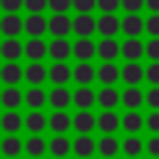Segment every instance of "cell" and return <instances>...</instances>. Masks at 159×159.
Wrapping results in <instances>:
<instances>
[{
  "label": "cell",
  "mask_w": 159,
  "mask_h": 159,
  "mask_svg": "<svg viewBox=\"0 0 159 159\" xmlns=\"http://www.w3.org/2000/svg\"><path fill=\"white\" fill-rule=\"evenodd\" d=\"M147 127H149L154 134L159 132V112H157V109H154V114H149V117H147Z\"/></svg>",
  "instance_id": "7dc6e473"
},
{
  "label": "cell",
  "mask_w": 159,
  "mask_h": 159,
  "mask_svg": "<svg viewBox=\"0 0 159 159\" xmlns=\"http://www.w3.org/2000/svg\"><path fill=\"white\" fill-rule=\"evenodd\" d=\"M70 52H72V47L67 45L65 37H55V40H52V45H50V57H52V60H67Z\"/></svg>",
  "instance_id": "d6986e66"
},
{
  "label": "cell",
  "mask_w": 159,
  "mask_h": 159,
  "mask_svg": "<svg viewBox=\"0 0 159 159\" xmlns=\"http://www.w3.org/2000/svg\"><path fill=\"white\" fill-rule=\"evenodd\" d=\"M147 7L152 12H159V0H147Z\"/></svg>",
  "instance_id": "681fc988"
},
{
  "label": "cell",
  "mask_w": 159,
  "mask_h": 159,
  "mask_svg": "<svg viewBox=\"0 0 159 159\" xmlns=\"http://www.w3.org/2000/svg\"><path fill=\"white\" fill-rule=\"evenodd\" d=\"M122 102H124V107H129V109H137L142 102H144V97H142V92L132 84L129 89H124L122 92Z\"/></svg>",
  "instance_id": "4316f807"
},
{
  "label": "cell",
  "mask_w": 159,
  "mask_h": 159,
  "mask_svg": "<svg viewBox=\"0 0 159 159\" xmlns=\"http://www.w3.org/2000/svg\"><path fill=\"white\" fill-rule=\"evenodd\" d=\"M70 102H75V94H70V92L65 89V84H57V87L50 92V104H52L55 109H65Z\"/></svg>",
  "instance_id": "ba28073f"
},
{
  "label": "cell",
  "mask_w": 159,
  "mask_h": 159,
  "mask_svg": "<svg viewBox=\"0 0 159 159\" xmlns=\"http://www.w3.org/2000/svg\"><path fill=\"white\" fill-rule=\"evenodd\" d=\"M147 149H149V154H154V157H157V154H159V137H152Z\"/></svg>",
  "instance_id": "c3c4849f"
},
{
  "label": "cell",
  "mask_w": 159,
  "mask_h": 159,
  "mask_svg": "<svg viewBox=\"0 0 159 159\" xmlns=\"http://www.w3.org/2000/svg\"><path fill=\"white\" fill-rule=\"evenodd\" d=\"M94 149H97V144H94V139L87 137V134H80V137L75 139V144H72V152H75L77 157H89V154H94Z\"/></svg>",
  "instance_id": "4fadbf2b"
},
{
  "label": "cell",
  "mask_w": 159,
  "mask_h": 159,
  "mask_svg": "<svg viewBox=\"0 0 159 159\" xmlns=\"http://www.w3.org/2000/svg\"><path fill=\"white\" fill-rule=\"evenodd\" d=\"M94 99H97V94H94L87 84H82V87L75 92V104H77L80 109H89V107L94 104Z\"/></svg>",
  "instance_id": "44dd1931"
},
{
  "label": "cell",
  "mask_w": 159,
  "mask_h": 159,
  "mask_svg": "<svg viewBox=\"0 0 159 159\" xmlns=\"http://www.w3.org/2000/svg\"><path fill=\"white\" fill-rule=\"evenodd\" d=\"M119 27H122V22H119L112 12H104V15L97 20V30H99V35H104V37L117 35V32H119Z\"/></svg>",
  "instance_id": "5b68a950"
},
{
  "label": "cell",
  "mask_w": 159,
  "mask_h": 159,
  "mask_svg": "<svg viewBox=\"0 0 159 159\" xmlns=\"http://www.w3.org/2000/svg\"><path fill=\"white\" fill-rule=\"evenodd\" d=\"M25 80H27V82H32V84H40V82L50 80V70H45L37 60H32V65L25 70Z\"/></svg>",
  "instance_id": "30bf717a"
},
{
  "label": "cell",
  "mask_w": 159,
  "mask_h": 159,
  "mask_svg": "<svg viewBox=\"0 0 159 159\" xmlns=\"http://www.w3.org/2000/svg\"><path fill=\"white\" fill-rule=\"evenodd\" d=\"M47 52H50V47H47L40 37H32V40L25 45V55H27L30 60H42Z\"/></svg>",
  "instance_id": "2e32d148"
},
{
  "label": "cell",
  "mask_w": 159,
  "mask_h": 159,
  "mask_svg": "<svg viewBox=\"0 0 159 159\" xmlns=\"http://www.w3.org/2000/svg\"><path fill=\"white\" fill-rule=\"evenodd\" d=\"M94 127H97V119H94L87 109L77 112V117H75V129H77L80 134H87V132H92Z\"/></svg>",
  "instance_id": "e0dca14e"
},
{
  "label": "cell",
  "mask_w": 159,
  "mask_h": 159,
  "mask_svg": "<svg viewBox=\"0 0 159 159\" xmlns=\"http://www.w3.org/2000/svg\"><path fill=\"white\" fill-rule=\"evenodd\" d=\"M147 80L152 84H159V60H154L149 67H147Z\"/></svg>",
  "instance_id": "f35d334b"
},
{
  "label": "cell",
  "mask_w": 159,
  "mask_h": 159,
  "mask_svg": "<svg viewBox=\"0 0 159 159\" xmlns=\"http://www.w3.org/2000/svg\"><path fill=\"white\" fill-rule=\"evenodd\" d=\"M47 124H50V122L42 117V112H32L30 117H25V127H27L30 132H35V134H37V132H42Z\"/></svg>",
  "instance_id": "f1b7e54d"
},
{
  "label": "cell",
  "mask_w": 159,
  "mask_h": 159,
  "mask_svg": "<svg viewBox=\"0 0 159 159\" xmlns=\"http://www.w3.org/2000/svg\"><path fill=\"white\" fill-rule=\"evenodd\" d=\"M144 52H147V47H142V42H139L137 37H129V40L122 45V55H124L127 60H139Z\"/></svg>",
  "instance_id": "ffe728a7"
},
{
  "label": "cell",
  "mask_w": 159,
  "mask_h": 159,
  "mask_svg": "<svg viewBox=\"0 0 159 159\" xmlns=\"http://www.w3.org/2000/svg\"><path fill=\"white\" fill-rule=\"evenodd\" d=\"M119 67H114L112 65V60H104V65L97 70V77H99V82H104V84H114L117 80H119Z\"/></svg>",
  "instance_id": "5bb4252c"
},
{
  "label": "cell",
  "mask_w": 159,
  "mask_h": 159,
  "mask_svg": "<svg viewBox=\"0 0 159 159\" xmlns=\"http://www.w3.org/2000/svg\"><path fill=\"white\" fill-rule=\"evenodd\" d=\"M97 149H99V154H104V157H114V154L119 152V142L112 139V137H104V139H99Z\"/></svg>",
  "instance_id": "836d02e7"
},
{
  "label": "cell",
  "mask_w": 159,
  "mask_h": 159,
  "mask_svg": "<svg viewBox=\"0 0 159 159\" xmlns=\"http://www.w3.org/2000/svg\"><path fill=\"white\" fill-rule=\"evenodd\" d=\"M147 104L152 109H159V84H154L149 92H147Z\"/></svg>",
  "instance_id": "74e56055"
},
{
  "label": "cell",
  "mask_w": 159,
  "mask_h": 159,
  "mask_svg": "<svg viewBox=\"0 0 159 159\" xmlns=\"http://www.w3.org/2000/svg\"><path fill=\"white\" fill-rule=\"evenodd\" d=\"M142 5H147V0H122V7L127 12H137Z\"/></svg>",
  "instance_id": "bcb514c9"
},
{
  "label": "cell",
  "mask_w": 159,
  "mask_h": 159,
  "mask_svg": "<svg viewBox=\"0 0 159 159\" xmlns=\"http://www.w3.org/2000/svg\"><path fill=\"white\" fill-rule=\"evenodd\" d=\"M119 5H122V0H97V7L102 12H114Z\"/></svg>",
  "instance_id": "ab89813d"
},
{
  "label": "cell",
  "mask_w": 159,
  "mask_h": 159,
  "mask_svg": "<svg viewBox=\"0 0 159 159\" xmlns=\"http://www.w3.org/2000/svg\"><path fill=\"white\" fill-rule=\"evenodd\" d=\"M119 99H122V97H119V92H117V89H112V87H104V89L97 94V102H99L104 109H112Z\"/></svg>",
  "instance_id": "484cf974"
},
{
  "label": "cell",
  "mask_w": 159,
  "mask_h": 159,
  "mask_svg": "<svg viewBox=\"0 0 159 159\" xmlns=\"http://www.w3.org/2000/svg\"><path fill=\"white\" fill-rule=\"evenodd\" d=\"M25 102H27V104H30L32 109H37V107H42V104H45V102H50V99L45 97V92H42V89L32 87V89H30V92L25 94Z\"/></svg>",
  "instance_id": "4dcf8cb0"
},
{
  "label": "cell",
  "mask_w": 159,
  "mask_h": 159,
  "mask_svg": "<svg viewBox=\"0 0 159 159\" xmlns=\"http://www.w3.org/2000/svg\"><path fill=\"white\" fill-rule=\"evenodd\" d=\"M72 124H75V119H70V117L65 114V109H57V112L50 117V127H52V132H55V134H62V132H67Z\"/></svg>",
  "instance_id": "9a60e30c"
},
{
  "label": "cell",
  "mask_w": 159,
  "mask_h": 159,
  "mask_svg": "<svg viewBox=\"0 0 159 159\" xmlns=\"http://www.w3.org/2000/svg\"><path fill=\"white\" fill-rule=\"evenodd\" d=\"M142 30H147V22H142V17H139V15L129 12V15L122 20V32H124L127 37H137Z\"/></svg>",
  "instance_id": "52a82bcc"
},
{
  "label": "cell",
  "mask_w": 159,
  "mask_h": 159,
  "mask_svg": "<svg viewBox=\"0 0 159 159\" xmlns=\"http://www.w3.org/2000/svg\"><path fill=\"white\" fill-rule=\"evenodd\" d=\"M20 102H22V97H20V89H15V87H7V89L2 92V104H5L7 109H15V107H20Z\"/></svg>",
  "instance_id": "f546056e"
},
{
  "label": "cell",
  "mask_w": 159,
  "mask_h": 159,
  "mask_svg": "<svg viewBox=\"0 0 159 159\" xmlns=\"http://www.w3.org/2000/svg\"><path fill=\"white\" fill-rule=\"evenodd\" d=\"M25 30L30 37H42L45 30H50V20H45L40 12H32L27 20H25Z\"/></svg>",
  "instance_id": "7a4b0ae2"
},
{
  "label": "cell",
  "mask_w": 159,
  "mask_h": 159,
  "mask_svg": "<svg viewBox=\"0 0 159 159\" xmlns=\"http://www.w3.org/2000/svg\"><path fill=\"white\" fill-rule=\"evenodd\" d=\"M70 149H72V147H70V142H67V139H65L62 134H57V137H55V139L50 142V152H52L55 157H65V154H67Z\"/></svg>",
  "instance_id": "d6a6232c"
},
{
  "label": "cell",
  "mask_w": 159,
  "mask_h": 159,
  "mask_svg": "<svg viewBox=\"0 0 159 159\" xmlns=\"http://www.w3.org/2000/svg\"><path fill=\"white\" fill-rule=\"evenodd\" d=\"M22 27H25V22H22L15 12H7V15L0 20V30H2L5 37H15V35H20Z\"/></svg>",
  "instance_id": "277c9868"
},
{
  "label": "cell",
  "mask_w": 159,
  "mask_h": 159,
  "mask_svg": "<svg viewBox=\"0 0 159 159\" xmlns=\"http://www.w3.org/2000/svg\"><path fill=\"white\" fill-rule=\"evenodd\" d=\"M0 5L5 12H17L20 5H25V0H0Z\"/></svg>",
  "instance_id": "ee69618b"
},
{
  "label": "cell",
  "mask_w": 159,
  "mask_h": 159,
  "mask_svg": "<svg viewBox=\"0 0 159 159\" xmlns=\"http://www.w3.org/2000/svg\"><path fill=\"white\" fill-rule=\"evenodd\" d=\"M75 7H77V12H89L97 7V0H75Z\"/></svg>",
  "instance_id": "f6af8a7d"
},
{
  "label": "cell",
  "mask_w": 159,
  "mask_h": 159,
  "mask_svg": "<svg viewBox=\"0 0 159 159\" xmlns=\"http://www.w3.org/2000/svg\"><path fill=\"white\" fill-rule=\"evenodd\" d=\"M147 32L152 37H159V12H154L149 20H147Z\"/></svg>",
  "instance_id": "8d00e7d4"
},
{
  "label": "cell",
  "mask_w": 159,
  "mask_h": 159,
  "mask_svg": "<svg viewBox=\"0 0 159 159\" xmlns=\"http://www.w3.org/2000/svg\"><path fill=\"white\" fill-rule=\"evenodd\" d=\"M72 77H75V82H77V84H89V82L97 77V72H94V67H92L87 60H80V62H77V67L72 70Z\"/></svg>",
  "instance_id": "8992f818"
},
{
  "label": "cell",
  "mask_w": 159,
  "mask_h": 159,
  "mask_svg": "<svg viewBox=\"0 0 159 159\" xmlns=\"http://www.w3.org/2000/svg\"><path fill=\"white\" fill-rule=\"evenodd\" d=\"M47 5H50V0H25V7L30 12H42Z\"/></svg>",
  "instance_id": "60d3db41"
},
{
  "label": "cell",
  "mask_w": 159,
  "mask_h": 159,
  "mask_svg": "<svg viewBox=\"0 0 159 159\" xmlns=\"http://www.w3.org/2000/svg\"><path fill=\"white\" fill-rule=\"evenodd\" d=\"M72 52H75V57H77V60H92V57H94V52H97V45H94L92 40H87V37H80V40L75 42Z\"/></svg>",
  "instance_id": "9c48e42d"
},
{
  "label": "cell",
  "mask_w": 159,
  "mask_h": 159,
  "mask_svg": "<svg viewBox=\"0 0 159 159\" xmlns=\"http://www.w3.org/2000/svg\"><path fill=\"white\" fill-rule=\"evenodd\" d=\"M70 30H75V20H70L65 12H55L50 17V32L55 37H65Z\"/></svg>",
  "instance_id": "6da1fadb"
},
{
  "label": "cell",
  "mask_w": 159,
  "mask_h": 159,
  "mask_svg": "<svg viewBox=\"0 0 159 159\" xmlns=\"http://www.w3.org/2000/svg\"><path fill=\"white\" fill-rule=\"evenodd\" d=\"M147 57H149V60H159V37L149 40V45H147Z\"/></svg>",
  "instance_id": "7bdbcfd3"
},
{
  "label": "cell",
  "mask_w": 159,
  "mask_h": 159,
  "mask_svg": "<svg viewBox=\"0 0 159 159\" xmlns=\"http://www.w3.org/2000/svg\"><path fill=\"white\" fill-rule=\"evenodd\" d=\"M119 124H122V122H119V117H117L114 112H109V109H107V112H102V114H99V119H97V127H99L102 132H107V134H109V132H114Z\"/></svg>",
  "instance_id": "d4e9b609"
},
{
  "label": "cell",
  "mask_w": 159,
  "mask_h": 159,
  "mask_svg": "<svg viewBox=\"0 0 159 159\" xmlns=\"http://www.w3.org/2000/svg\"><path fill=\"white\" fill-rule=\"evenodd\" d=\"M122 149H124L127 154H132V157H134V154H139V152H142V142H139L137 137H127V139H124V144H122Z\"/></svg>",
  "instance_id": "d590c367"
},
{
  "label": "cell",
  "mask_w": 159,
  "mask_h": 159,
  "mask_svg": "<svg viewBox=\"0 0 159 159\" xmlns=\"http://www.w3.org/2000/svg\"><path fill=\"white\" fill-rule=\"evenodd\" d=\"M0 52H2V57H5V60H17V57L25 52V47L20 45V40L7 37V40L2 42V47H0Z\"/></svg>",
  "instance_id": "ac0fdd59"
},
{
  "label": "cell",
  "mask_w": 159,
  "mask_h": 159,
  "mask_svg": "<svg viewBox=\"0 0 159 159\" xmlns=\"http://www.w3.org/2000/svg\"><path fill=\"white\" fill-rule=\"evenodd\" d=\"M72 5H75V0H50V7L55 12H67Z\"/></svg>",
  "instance_id": "b9f144b4"
},
{
  "label": "cell",
  "mask_w": 159,
  "mask_h": 159,
  "mask_svg": "<svg viewBox=\"0 0 159 159\" xmlns=\"http://www.w3.org/2000/svg\"><path fill=\"white\" fill-rule=\"evenodd\" d=\"M25 149H27V154L40 157V154L45 152V142H42L40 137H30V139H27V144H25Z\"/></svg>",
  "instance_id": "e575fe53"
},
{
  "label": "cell",
  "mask_w": 159,
  "mask_h": 159,
  "mask_svg": "<svg viewBox=\"0 0 159 159\" xmlns=\"http://www.w3.org/2000/svg\"><path fill=\"white\" fill-rule=\"evenodd\" d=\"M20 124H22V117H20L17 112H12V109H7V112L2 114V122H0V127H2V132H7V134H12V132H17V129H20Z\"/></svg>",
  "instance_id": "cb8c5ba5"
},
{
  "label": "cell",
  "mask_w": 159,
  "mask_h": 159,
  "mask_svg": "<svg viewBox=\"0 0 159 159\" xmlns=\"http://www.w3.org/2000/svg\"><path fill=\"white\" fill-rule=\"evenodd\" d=\"M70 77H72V70H70L62 60H57V62L50 67V80H52L55 84H67Z\"/></svg>",
  "instance_id": "8fae6325"
},
{
  "label": "cell",
  "mask_w": 159,
  "mask_h": 159,
  "mask_svg": "<svg viewBox=\"0 0 159 159\" xmlns=\"http://www.w3.org/2000/svg\"><path fill=\"white\" fill-rule=\"evenodd\" d=\"M97 52H99V57H102V60H114V57L122 52V47H119L112 37H107V40H102V42L97 45Z\"/></svg>",
  "instance_id": "7402d4cb"
},
{
  "label": "cell",
  "mask_w": 159,
  "mask_h": 159,
  "mask_svg": "<svg viewBox=\"0 0 159 159\" xmlns=\"http://www.w3.org/2000/svg\"><path fill=\"white\" fill-rule=\"evenodd\" d=\"M0 149H2L5 157H17V154L22 152V144H20V139H17L15 134H7V137L2 139V144H0Z\"/></svg>",
  "instance_id": "83f0119b"
},
{
  "label": "cell",
  "mask_w": 159,
  "mask_h": 159,
  "mask_svg": "<svg viewBox=\"0 0 159 159\" xmlns=\"http://www.w3.org/2000/svg\"><path fill=\"white\" fill-rule=\"evenodd\" d=\"M22 75H25V72L20 70V65H15L12 60L5 62V67H2V82H5V84H15V82H20Z\"/></svg>",
  "instance_id": "603a6c76"
},
{
  "label": "cell",
  "mask_w": 159,
  "mask_h": 159,
  "mask_svg": "<svg viewBox=\"0 0 159 159\" xmlns=\"http://www.w3.org/2000/svg\"><path fill=\"white\" fill-rule=\"evenodd\" d=\"M142 124H144V119H142V117H139L134 109H132V112H127V114L122 117V127H124L127 132H137Z\"/></svg>",
  "instance_id": "1f68e13d"
},
{
  "label": "cell",
  "mask_w": 159,
  "mask_h": 159,
  "mask_svg": "<svg viewBox=\"0 0 159 159\" xmlns=\"http://www.w3.org/2000/svg\"><path fill=\"white\" fill-rule=\"evenodd\" d=\"M94 30H97V20L89 12H80L75 17V32H77V37H89Z\"/></svg>",
  "instance_id": "3957f363"
},
{
  "label": "cell",
  "mask_w": 159,
  "mask_h": 159,
  "mask_svg": "<svg viewBox=\"0 0 159 159\" xmlns=\"http://www.w3.org/2000/svg\"><path fill=\"white\" fill-rule=\"evenodd\" d=\"M142 77H147V72H144L134 60L122 67V80H124L127 84H137V82H142Z\"/></svg>",
  "instance_id": "7c38bea8"
}]
</instances>
